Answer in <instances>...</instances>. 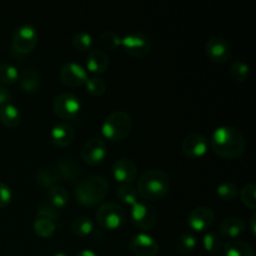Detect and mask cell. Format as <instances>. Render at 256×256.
Wrapping results in <instances>:
<instances>
[{
    "mask_svg": "<svg viewBox=\"0 0 256 256\" xmlns=\"http://www.w3.org/2000/svg\"><path fill=\"white\" fill-rule=\"evenodd\" d=\"M48 199L52 205H54L55 208H58L59 210H62V208L66 206L68 202H69V192L62 186H52L49 189L48 192Z\"/></svg>",
    "mask_w": 256,
    "mask_h": 256,
    "instance_id": "cell-25",
    "label": "cell"
},
{
    "mask_svg": "<svg viewBox=\"0 0 256 256\" xmlns=\"http://www.w3.org/2000/svg\"><path fill=\"white\" fill-rule=\"evenodd\" d=\"M215 222V215L210 208L198 206L189 212L188 216V225L190 229L195 232H204L208 230Z\"/></svg>",
    "mask_w": 256,
    "mask_h": 256,
    "instance_id": "cell-15",
    "label": "cell"
},
{
    "mask_svg": "<svg viewBox=\"0 0 256 256\" xmlns=\"http://www.w3.org/2000/svg\"><path fill=\"white\" fill-rule=\"evenodd\" d=\"M19 80V72L15 66L10 64L0 65V84L12 85Z\"/></svg>",
    "mask_w": 256,
    "mask_h": 256,
    "instance_id": "cell-33",
    "label": "cell"
},
{
    "mask_svg": "<svg viewBox=\"0 0 256 256\" xmlns=\"http://www.w3.org/2000/svg\"><path fill=\"white\" fill-rule=\"evenodd\" d=\"M240 198L242 204L249 209H256V186L255 184H246L240 190Z\"/></svg>",
    "mask_w": 256,
    "mask_h": 256,
    "instance_id": "cell-38",
    "label": "cell"
},
{
    "mask_svg": "<svg viewBox=\"0 0 256 256\" xmlns=\"http://www.w3.org/2000/svg\"><path fill=\"white\" fill-rule=\"evenodd\" d=\"M72 232L78 236H88L94 232V222L86 216H79L72 222Z\"/></svg>",
    "mask_w": 256,
    "mask_h": 256,
    "instance_id": "cell-29",
    "label": "cell"
},
{
    "mask_svg": "<svg viewBox=\"0 0 256 256\" xmlns=\"http://www.w3.org/2000/svg\"><path fill=\"white\" fill-rule=\"evenodd\" d=\"M19 80L22 92H28V94H34V92H39L42 76L35 68H25L22 75H19Z\"/></svg>",
    "mask_w": 256,
    "mask_h": 256,
    "instance_id": "cell-20",
    "label": "cell"
},
{
    "mask_svg": "<svg viewBox=\"0 0 256 256\" xmlns=\"http://www.w3.org/2000/svg\"><path fill=\"white\" fill-rule=\"evenodd\" d=\"M128 246L135 256H156L159 254V244L148 234H138L132 236Z\"/></svg>",
    "mask_w": 256,
    "mask_h": 256,
    "instance_id": "cell-13",
    "label": "cell"
},
{
    "mask_svg": "<svg viewBox=\"0 0 256 256\" xmlns=\"http://www.w3.org/2000/svg\"><path fill=\"white\" fill-rule=\"evenodd\" d=\"M116 195L119 200L124 204L132 206L136 204L138 200V192L130 184H122L116 190Z\"/></svg>",
    "mask_w": 256,
    "mask_h": 256,
    "instance_id": "cell-32",
    "label": "cell"
},
{
    "mask_svg": "<svg viewBox=\"0 0 256 256\" xmlns=\"http://www.w3.org/2000/svg\"><path fill=\"white\" fill-rule=\"evenodd\" d=\"M75 256H98V254H95L92 250H89V249H85V250H82V252H78Z\"/></svg>",
    "mask_w": 256,
    "mask_h": 256,
    "instance_id": "cell-42",
    "label": "cell"
},
{
    "mask_svg": "<svg viewBox=\"0 0 256 256\" xmlns=\"http://www.w3.org/2000/svg\"><path fill=\"white\" fill-rule=\"evenodd\" d=\"M109 68V56L99 49L90 50L86 56V69L92 74H102Z\"/></svg>",
    "mask_w": 256,
    "mask_h": 256,
    "instance_id": "cell-19",
    "label": "cell"
},
{
    "mask_svg": "<svg viewBox=\"0 0 256 256\" xmlns=\"http://www.w3.org/2000/svg\"><path fill=\"white\" fill-rule=\"evenodd\" d=\"M56 172L59 174L60 179L68 180V182H76L80 180L82 175V168L80 166L79 162L70 158H62L56 162L55 168Z\"/></svg>",
    "mask_w": 256,
    "mask_h": 256,
    "instance_id": "cell-18",
    "label": "cell"
},
{
    "mask_svg": "<svg viewBox=\"0 0 256 256\" xmlns=\"http://www.w3.org/2000/svg\"><path fill=\"white\" fill-rule=\"evenodd\" d=\"M50 139L52 144L58 148H66L72 144L75 139V130L69 122H58L54 125L50 132Z\"/></svg>",
    "mask_w": 256,
    "mask_h": 256,
    "instance_id": "cell-17",
    "label": "cell"
},
{
    "mask_svg": "<svg viewBox=\"0 0 256 256\" xmlns=\"http://www.w3.org/2000/svg\"><path fill=\"white\" fill-rule=\"evenodd\" d=\"M109 192V184L102 176H89L80 180L75 188L78 202L84 206H95L106 198Z\"/></svg>",
    "mask_w": 256,
    "mask_h": 256,
    "instance_id": "cell-3",
    "label": "cell"
},
{
    "mask_svg": "<svg viewBox=\"0 0 256 256\" xmlns=\"http://www.w3.org/2000/svg\"><path fill=\"white\" fill-rule=\"evenodd\" d=\"M205 52H206L208 58L212 62H216V64H225L232 58L230 44L224 38L219 36L210 38L208 40L206 46H205Z\"/></svg>",
    "mask_w": 256,
    "mask_h": 256,
    "instance_id": "cell-11",
    "label": "cell"
},
{
    "mask_svg": "<svg viewBox=\"0 0 256 256\" xmlns=\"http://www.w3.org/2000/svg\"><path fill=\"white\" fill-rule=\"evenodd\" d=\"M112 175L116 182H122V184H130L136 179V164L130 159L116 160L112 165Z\"/></svg>",
    "mask_w": 256,
    "mask_h": 256,
    "instance_id": "cell-16",
    "label": "cell"
},
{
    "mask_svg": "<svg viewBox=\"0 0 256 256\" xmlns=\"http://www.w3.org/2000/svg\"><path fill=\"white\" fill-rule=\"evenodd\" d=\"M52 256H68L66 254H64V252H58V254L52 255Z\"/></svg>",
    "mask_w": 256,
    "mask_h": 256,
    "instance_id": "cell-43",
    "label": "cell"
},
{
    "mask_svg": "<svg viewBox=\"0 0 256 256\" xmlns=\"http://www.w3.org/2000/svg\"><path fill=\"white\" fill-rule=\"evenodd\" d=\"M255 222H256V215L252 214V216L250 218V232H252V236L256 235V230H255Z\"/></svg>",
    "mask_w": 256,
    "mask_h": 256,
    "instance_id": "cell-41",
    "label": "cell"
},
{
    "mask_svg": "<svg viewBox=\"0 0 256 256\" xmlns=\"http://www.w3.org/2000/svg\"><path fill=\"white\" fill-rule=\"evenodd\" d=\"M72 48L80 52H90L92 46V38L88 32H78L72 36Z\"/></svg>",
    "mask_w": 256,
    "mask_h": 256,
    "instance_id": "cell-36",
    "label": "cell"
},
{
    "mask_svg": "<svg viewBox=\"0 0 256 256\" xmlns=\"http://www.w3.org/2000/svg\"><path fill=\"white\" fill-rule=\"evenodd\" d=\"M130 216L132 224L142 230L152 229L158 222V214L154 208L144 202H138L136 204L132 205Z\"/></svg>",
    "mask_w": 256,
    "mask_h": 256,
    "instance_id": "cell-9",
    "label": "cell"
},
{
    "mask_svg": "<svg viewBox=\"0 0 256 256\" xmlns=\"http://www.w3.org/2000/svg\"><path fill=\"white\" fill-rule=\"evenodd\" d=\"M216 194L220 200L230 202H234V200L236 199L238 195H239V189H238L236 185L232 184V182H222V184H219V186H218L216 189Z\"/></svg>",
    "mask_w": 256,
    "mask_h": 256,
    "instance_id": "cell-31",
    "label": "cell"
},
{
    "mask_svg": "<svg viewBox=\"0 0 256 256\" xmlns=\"http://www.w3.org/2000/svg\"><path fill=\"white\" fill-rule=\"evenodd\" d=\"M98 42L105 50H110V52L122 46V38L112 30H106V32H102L98 38Z\"/></svg>",
    "mask_w": 256,
    "mask_h": 256,
    "instance_id": "cell-30",
    "label": "cell"
},
{
    "mask_svg": "<svg viewBox=\"0 0 256 256\" xmlns=\"http://www.w3.org/2000/svg\"><path fill=\"white\" fill-rule=\"evenodd\" d=\"M86 85V90L92 96H102L105 92H106V82L102 78L99 76H92L90 79H88V82H85Z\"/></svg>",
    "mask_w": 256,
    "mask_h": 256,
    "instance_id": "cell-37",
    "label": "cell"
},
{
    "mask_svg": "<svg viewBox=\"0 0 256 256\" xmlns=\"http://www.w3.org/2000/svg\"><path fill=\"white\" fill-rule=\"evenodd\" d=\"M32 230H34L38 236L48 239V238H52L54 235L55 230H56V225H55V222H50L48 219L38 218L34 224H32Z\"/></svg>",
    "mask_w": 256,
    "mask_h": 256,
    "instance_id": "cell-28",
    "label": "cell"
},
{
    "mask_svg": "<svg viewBox=\"0 0 256 256\" xmlns=\"http://www.w3.org/2000/svg\"><path fill=\"white\" fill-rule=\"evenodd\" d=\"M38 32L32 25H22L12 34V50L14 55L22 56L32 52L38 45Z\"/></svg>",
    "mask_w": 256,
    "mask_h": 256,
    "instance_id": "cell-6",
    "label": "cell"
},
{
    "mask_svg": "<svg viewBox=\"0 0 256 256\" xmlns=\"http://www.w3.org/2000/svg\"><path fill=\"white\" fill-rule=\"evenodd\" d=\"M170 190V178L162 170H148L138 180V192L144 200L159 202Z\"/></svg>",
    "mask_w": 256,
    "mask_h": 256,
    "instance_id": "cell-2",
    "label": "cell"
},
{
    "mask_svg": "<svg viewBox=\"0 0 256 256\" xmlns=\"http://www.w3.org/2000/svg\"><path fill=\"white\" fill-rule=\"evenodd\" d=\"M60 82L68 88H80L88 82V74L82 65L76 62H68L60 70Z\"/></svg>",
    "mask_w": 256,
    "mask_h": 256,
    "instance_id": "cell-12",
    "label": "cell"
},
{
    "mask_svg": "<svg viewBox=\"0 0 256 256\" xmlns=\"http://www.w3.org/2000/svg\"><path fill=\"white\" fill-rule=\"evenodd\" d=\"M9 100H10L9 90H6V88H5L4 85L0 84V106H2L4 104H8Z\"/></svg>",
    "mask_w": 256,
    "mask_h": 256,
    "instance_id": "cell-40",
    "label": "cell"
},
{
    "mask_svg": "<svg viewBox=\"0 0 256 256\" xmlns=\"http://www.w3.org/2000/svg\"><path fill=\"white\" fill-rule=\"evenodd\" d=\"M202 246H204L205 252H210V254H216L222 250V240L215 232H206L202 238Z\"/></svg>",
    "mask_w": 256,
    "mask_h": 256,
    "instance_id": "cell-35",
    "label": "cell"
},
{
    "mask_svg": "<svg viewBox=\"0 0 256 256\" xmlns=\"http://www.w3.org/2000/svg\"><path fill=\"white\" fill-rule=\"evenodd\" d=\"M12 192L6 184L0 182V209L6 208L12 202Z\"/></svg>",
    "mask_w": 256,
    "mask_h": 256,
    "instance_id": "cell-39",
    "label": "cell"
},
{
    "mask_svg": "<svg viewBox=\"0 0 256 256\" xmlns=\"http://www.w3.org/2000/svg\"><path fill=\"white\" fill-rule=\"evenodd\" d=\"M229 74H230V78H232L235 82H246L250 74L249 65L240 59L235 60V62L232 64V66H230Z\"/></svg>",
    "mask_w": 256,
    "mask_h": 256,
    "instance_id": "cell-27",
    "label": "cell"
},
{
    "mask_svg": "<svg viewBox=\"0 0 256 256\" xmlns=\"http://www.w3.org/2000/svg\"><path fill=\"white\" fill-rule=\"evenodd\" d=\"M36 215L39 218H42V219H48L50 220V222H55L56 220L60 219L62 210L55 208L54 205H52L50 202H42V204H39V206H38Z\"/></svg>",
    "mask_w": 256,
    "mask_h": 256,
    "instance_id": "cell-34",
    "label": "cell"
},
{
    "mask_svg": "<svg viewBox=\"0 0 256 256\" xmlns=\"http://www.w3.org/2000/svg\"><path fill=\"white\" fill-rule=\"evenodd\" d=\"M225 256H255L252 246L242 240H230L224 245Z\"/></svg>",
    "mask_w": 256,
    "mask_h": 256,
    "instance_id": "cell-23",
    "label": "cell"
},
{
    "mask_svg": "<svg viewBox=\"0 0 256 256\" xmlns=\"http://www.w3.org/2000/svg\"><path fill=\"white\" fill-rule=\"evenodd\" d=\"M96 222L100 228L109 232H115L124 226L126 214L122 205L116 202H105L96 210Z\"/></svg>",
    "mask_w": 256,
    "mask_h": 256,
    "instance_id": "cell-5",
    "label": "cell"
},
{
    "mask_svg": "<svg viewBox=\"0 0 256 256\" xmlns=\"http://www.w3.org/2000/svg\"><path fill=\"white\" fill-rule=\"evenodd\" d=\"M208 139L202 134L192 132L188 135L182 144V150L185 156L190 159H200L208 152Z\"/></svg>",
    "mask_w": 256,
    "mask_h": 256,
    "instance_id": "cell-14",
    "label": "cell"
},
{
    "mask_svg": "<svg viewBox=\"0 0 256 256\" xmlns=\"http://www.w3.org/2000/svg\"><path fill=\"white\" fill-rule=\"evenodd\" d=\"M80 155L88 165H92V166L99 165L104 162L108 155L106 145H105L104 140H102L100 138H92L82 145Z\"/></svg>",
    "mask_w": 256,
    "mask_h": 256,
    "instance_id": "cell-10",
    "label": "cell"
},
{
    "mask_svg": "<svg viewBox=\"0 0 256 256\" xmlns=\"http://www.w3.org/2000/svg\"><path fill=\"white\" fill-rule=\"evenodd\" d=\"M212 149L222 159H238L245 152L246 142L236 128L220 126L212 132Z\"/></svg>",
    "mask_w": 256,
    "mask_h": 256,
    "instance_id": "cell-1",
    "label": "cell"
},
{
    "mask_svg": "<svg viewBox=\"0 0 256 256\" xmlns=\"http://www.w3.org/2000/svg\"><path fill=\"white\" fill-rule=\"evenodd\" d=\"M246 230V224L240 218H226L219 224V232L225 238L235 239Z\"/></svg>",
    "mask_w": 256,
    "mask_h": 256,
    "instance_id": "cell-21",
    "label": "cell"
},
{
    "mask_svg": "<svg viewBox=\"0 0 256 256\" xmlns=\"http://www.w3.org/2000/svg\"><path fill=\"white\" fill-rule=\"evenodd\" d=\"M0 122L8 129H15L22 122V115L19 109L12 104H4L0 106Z\"/></svg>",
    "mask_w": 256,
    "mask_h": 256,
    "instance_id": "cell-22",
    "label": "cell"
},
{
    "mask_svg": "<svg viewBox=\"0 0 256 256\" xmlns=\"http://www.w3.org/2000/svg\"><path fill=\"white\" fill-rule=\"evenodd\" d=\"M52 109L55 115L62 120H65V122H76L82 110V104L79 98L72 92H62L55 98Z\"/></svg>",
    "mask_w": 256,
    "mask_h": 256,
    "instance_id": "cell-7",
    "label": "cell"
},
{
    "mask_svg": "<svg viewBox=\"0 0 256 256\" xmlns=\"http://www.w3.org/2000/svg\"><path fill=\"white\" fill-rule=\"evenodd\" d=\"M195 248H196V239H195L194 235L188 234V232L180 235L176 240V244H175V250L180 255L192 254Z\"/></svg>",
    "mask_w": 256,
    "mask_h": 256,
    "instance_id": "cell-26",
    "label": "cell"
},
{
    "mask_svg": "<svg viewBox=\"0 0 256 256\" xmlns=\"http://www.w3.org/2000/svg\"><path fill=\"white\" fill-rule=\"evenodd\" d=\"M132 129V118L125 112H114L105 118L102 125V136L112 142L126 139Z\"/></svg>",
    "mask_w": 256,
    "mask_h": 256,
    "instance_id": "cell-4",
    "label": "cell"
},
{
    "mask_svg": "<svg viewBox=\"0 0 256 256\" xmlns=\"http://www.w3.org/2000/svg\"><path fill=\"white\" fill-rule=\"evenodd\" d=\"M122 46L124 48L128 55L142 59L146 56L152 50V42L149 36L142 32H130L122 39Z\"/></svg>",
    "mask_w": 256,
    "mask_h": 256,
    "instance_id": "cell-8",
    "label": "cell"
},
{
    "mask_svg": "<svg viewBox=\"0 0 256 256\" xmlns=\"http://www.w3.org/2000/svg\"><path fill=\"white\" fill-rule=\"evenodd\" d=\"M214 256H216V255H214Z\"/></svg>",
    "mask_w": 256,
    "mask_h": 256,
    "instance_id": "cell-44",
    "label": "cell"
},
{
    "mask_svg": "<svg viewBox=\"0 0 256 256\" xmlns=\"http://www.w3.org/2000/svg\"><path fill=\"white\" fill-rule=\"evenodd\" d=\"M35 180L42 188L56 186L58 182H62L56 170L49 166H42L40 169H38L36 175H35Z\"/></svg>",
    "mask_w": 256,
    "mask_h": 256,
    "instance_id": "cell-24",
    "label": "cell"
}]
</instances>
